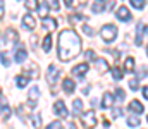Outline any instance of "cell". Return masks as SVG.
I'll list each match as a JSON object with an SVG mask.
<instances>
[{"label": "cell", "mask_w": 148, "mask_h": 129, "mask_svg": "<svg viewBox=\"0 0 148 129\" xmlns=\"http://www.w3.org/2000/svg\"><path fill=\"white\" fill-rule=\"evenodd\" d=\"M127 109H129L133 114H141V112H145L143 103H141V102H138V100H131V102H129V105H127Z\"/></svg>", "instance_id": "8"}, {"label": "cell", "mask_w": 148, "mask_h": 129, "mask_svg": "<svg viewBox=\"0 0 148 129\" xmlns=\"http://www.w3.org/2000/svg\"><path fill=\"white\" fill-rule=\"evenodd\" d=\"M48 7H50V5L47 3V0H45V2L41 3V5H40V9H38V12H40V16H41V17H47V12H48Z\"/></svg>", "instance_id": "25"}, {"label": "cell", "mask_w": 148, "mask_h": 129, "mask_svg": "<svg viewBox=\"0 0 148 129\" xmlns=\"http://www.w3.org/2000/svg\"><path fill=\"white\" fill-rule=\"evenodd\" d=\"M28 78H29V76H28L26 72H24L23 76H17V79H16V85L19 86V88H24V86L28 85Z\"/></svg>", "instance_id": "19"}, {"label": "cell", "mask_w": 148, "mask_h": 129, "mask_svg": "<svg viewBox=\"0 0 148 129\" xmlns=\"http://www.w3.org/2000/svg\"><path fill=\"white\" fill-rule=\"evenodd\" d=\"M112 76H114V79H122V71H121V67H114L112 69Z\"/></svg>", "instance_id": "27"}, {"label": "cell", "mask_w": 148, "mask_h": 129, "mask_svg": "<svg viewBox=\"0 0 148 129\" xmlns=\"http://www.w3.org/2000/svg\"><path fill=\"white\" fill-rule=\"evenodd\" d=\"M105 9V3H103V0H97L93 5H91V10L95 12V14H98V12H102Z\"/></svg>", "instance_id": "18"}, {"label": "cell", "mask_w": 148, "mask_h": 129, "mask_svg": "<svg viewBox=\"0 0 148 129\" xmlns=\"http://www.w3.org/2000/svg\"><path fill=\"white\" fill-rule=\"evenodd\" d=\"M47 129H62V122H59V121H55V122H52V124H48Z\"/></svg>", "instance_id": "31"}, {"label": "cell", "mask_w": 148, "mask_h": 129, "mask_svg": "<svg viewBox=\"0 0 148 129\" xmlns=\"http://www.w3.org/2000/svg\"><path fill=\"white\" fill-rule=\"evenodd\" d=\"M138 124H140V119H138L136 115H129V117H127V126H129V128H136Z\"/></svg>", "instance_id": "26"}, {"label": "cell", "mask_w": 148, "mask_h": 129, "mask_svg": "<svg viewBox=\"0 0 148 129\" xmlns=\"http://www.w3.org/2000/svg\"><path fill=\"white\" fill-rule=\"evenodd\" d=\"M9 64H10V62H9V59H7V55L2 53V66H3V67H9Z\"/></svg>", "instance_id": "36"}, {"label": "cell", "mask_w": 148, "mask_h": 129, "mask_svg": "<svg viewBox=\"0 0 148 129\" xmlns=\"http://www.w3.org/2000/svg\"><path fill=\"white\" fill-rule=\"evenodd\" d=\"M64 3H66L67 7H71V5H73V0H64Z\"/></svg>", "instance_id": "41"}, {"label": "cell", "mask_w": 148, "mask_h": 129, "mask_svg": "<svg viewBox=\"0 0 148 129\" xmlns=\"http://www.w3.org/2000/svg\"><path fill=\"white\" fill-rule=\"evenodd\" d=\"M97 62V67H98V71H109V64H107V60H103V59H97L95 60Z\"/></svg>", "instance_id": "20"}, {"label": "cell", "mask_w": 148, "mask_h": 129, "mask_svg": "<svg viewBox=\"0 0 148 129\" xmlns=\"http://www.w3.org/2000/svg\"><path fill=\"white\" fill-rule=\"evenodd\" d=\"M143 96H145V98H148V86H145V88H143Z\"/></svg>", "instance_id": "40"}, {"label": "cell", "mask_w": 148, "mask_h": 129, "mask_svg": "<svg viewBox=\"0 0 148 129\" xmlns=\"http://www.w3.org/2000/svg\"><path fill=\"white\" fill-rule=\"evenodd\" d=\"M131 5L136 9H143L145 7V0H131Z\"/></svg>", "instance_id": "28"}, {"label": "cell", "mask_w": 148, "mask_h": 129, "mask_svg": "<svg viewBox=\"0 0 148 129\" xmlns=\"http://www.w3.org/2000/svg\"><path fill=\"white\" fill-rule=\"evenodd\" d=\"M33 126H35V128H40V115H36V117L33 119Z\"/></svg>", "instance_id": "39"}, {"label": "cell", "mask_w": 148, "mask_h": 129, "mask_svg": "<svg viewBox=\"0 0 148 129\" xmlns=\"http://www.w3.org/2000/svg\"><path fill=\"white\" fill-rule=\"evenodd\" d=\"M43 28L45 29H55L57 28V21L52 17H43Z\"/></svg>", "instance_id": "13"}, {"label": "cell", "mask_w": 148, "mask_h": 129, "mask_svg": "<svg viewBox=\"0 0 148 129\" xmlns=\"http://www.w3.org/2000/svg\"><path fill=\"white\" fill-rule=\"evenodd\" d=\"M38 95H40V89H38L36 86L29 89V107H35V103H36Z\"/></svg>", "instance_id": "15"}, {"label": "cell", "mask_w": 148, "mask_h": 129, "mask_svg": "<svg viewBox=\"0 0 148 129\" xmlns=\"http://www.w3.org/2000/svg\"><path fill=\"white\" fill-rule=\"evenodd\" d=\"M81 119H83L84 126H88V128H93V126L97 124V117H95V112H93V110H88V112H84Z\"/></svg>", "instance_id": "6"}, {"label": "cell", "mask_w": 148, "mask_h": 129, "mask_svg": "<svg viewBox=\"0 0 148 129\" xmlns=\"http://www.w3.org/2000/svg\"><path fill=\"white\" fill-rule=\"evenodd\" d=\"M24 3H26V9H28V10H36V9H40L38 0H26Z\"/></svg>", "instance_id": "22"}, {"label": "cell", "mask_w": 148, "mask_h": 129, "mask_svg": "<svg viewBox=\"0 0 148 129\" xmlns=\"http://www.w3.org/2000/svg\"><path fill=\"white\" fill-rule=\"evenodd\" d=\"M88 69H90L88 64H79V66L73 67V74L76 76V78H81V76H84V74L88 72Z\"/></svg>", "instance_id": "11"}, {"label": "cell", "mask_w": 148, "mask_h": 129, "mask_svg": "<svg viewBox=\"0 0 148 129\" xmlns=\"http://www.w3.org/2000/svg\"><path fill=\"white\" fill-rule=\"evenodd\" d=\"M115 96H117V100H119V102H122V100L126 98V96H124V91H122L121 88H117V89H115Z\"/></svg>", "instance_id": "33"}, {"label": "cell", "mask_w": 148, "mask_h": 129, "mask_svg": "<svg viewBox=\"0 0 148 129\" xmlns=\"http://www.w3.org/2000/svg\"><path fill=\"white\" fill-rule=\"evenodd\" d=\"M115 17H117L119 21H129V19H131V12H129L127 7H119V9L115 10Z\"/></svg>", "instance_id": "7"}, {"label": "cell", "mask_w": 148, "mask_h": 129, "mask_svg": "<svg viewBox=\"0 0 148 129\" xmlns=\"http://www.w3.org/2000/svg\"><path fill=\"white\" fill-rule=\"evenodd\" d=\"M62 88L66 89V93H73L74 88H76V83H74L73 79H69V78H67V79H64V81H62Z\"/></svg>", "instance_id": "16"}, {"label": "cell", "mask_w": 148, "mask_h": 129, "mask_svg": "<svg viewBox=\"0 0 148 129\" xmlns=\"http://www.w3.org/2000/svg\"><path fill=\"white\" fill-rule=\"evenodd\" d=\"M3 45H7V46H10V45H14L16 42H19V35H17V31L16 29H12V28H7V31L3 33Z\"/></svg>", "instance_id": "3"}, {"label": "cell", "mask_w": 148, "mask_h": 129, "mask_svg": "<svg viewBox=\"0 0 148 129\" xmlns=\"http://www.w3.org/2000/svg\"><path fill=\"white\" fill-rule=\"evenodd\" d=\"M81 19H83V16H79V14H77V16H71V17H69V21H71V23H77V21H81Z\"/></svg>", "instance_id": "37"}, {"label": "cell", "mask_w": 148, "mask_h": 129, "mask_svg": "<svg viewBox=\"0 0 148 129\" xmlns=\"http://www.w3.org/2000/svg\"><path fill=\"white\" fill-rule=\"evenodd\" d=\"M60 78V69L57 67V66H50L48 67V71H47V81L50 83V85H57V79Z\"/></svg>", "instance_id": "4"}, {"label": "cell", "mask_w": 148, "mask_h": 129, "mask_svg": "<svg viewBox=\"0 0 148 129\" xmlns=\"http://www.w3.org/2000/svg\"><path fill=\"white\" fill-rule=\"evenodd\" d=\"M129 88H131L133 91H136V89H138V79H131V81H129Z\"/></svg>", "instance_id": "35"}, {"label": "cell", "mask_w": 148, "mask_h": 129, "mask_svg": "<svg viewBox=\"0 0 148 129\" xmlns=\"http://www.w3.org/2000/svg\"><path fill=\"white\" fill-rule=\"evenodd\" d=\"M9 117H10V109H9V105H5V98L2 96V121L5 122Z\"/></svg>", "instance_id": "14"}, {"label": "cell", "mask_w": 148, "mask_h": 129, "mask_svg": "<svg viewBox=\"0 0 148 129\" xmlns=\"http://www.w3.org/2000/svg\"><path fill=\"white\" fill-rule=\"evenodd\" d=\"M100 36L105 43H112L117 36V28L114 24H105L102 29H100Z\"/></svg>", "instance_id": "2"}, {"label": "cell", "mask_w": 148, "mask_h": 129, "mask_svg": "<svg viewBox=\"0 0 148 129\" xmlns=\"http://www.w3.org/2000/svg\"><path fill=\"white\" fill-rule=\"evenodd\" d=\"M47 3H48V5H50V7H52L53 10H59V7H60L57 0H47Z\"/></svg>", "instance_id": "34"}, {"label": "cell", "mask_w": 148, "mask_h": 129, "mask_svg": "<svg viewBox=\"0 0 148 129\" xmlns=\"http://www.w3.org/2000/svg\"><path fill=\"white\" fill-rule=\"evenodd\" d=\"M83 33H84V35H88V36H93V35H95V31H93L88 24H84V26H83Z\"/></svg>", "instance_id": "29"}, {"label": "cell", "mask_w": 148, "mask_h": 129, "mask_svg": "<svg viewBox=\"0 0 148 129\" xmlns=\"http://www.w3.org/2000/svg\"><path fill=\"white\" fill-rule=\"evenodd\" d=\"M124 67H126V71H127V72L134 71V59H133V57H127V59H126V62H124Z\"/></svg>", "instance_id": "23"}, {"label": "cell", "mask_w": 148, "mask_h": 129, "mask_svg": "<svg viewBox=\"0 0 148 129\" xmlns=\"http://www.w3.org/2000/svg\"><path fill=\"white\" fill-rule=\"evenodd\" d=\"M26 55H28V53H26L24 45L19 43V45H17V50H16V62H19V64L24 62V60H26Z\"/></svg>", "instance_id": "12"}, {"label": "cell", "mask_w": 148, "mask_h": 129, "mask_svg": "<svg viewBox=\"0 0 148 129\" xmlns=\"http://www.w3.org/2000/svg\"><path fill=\"white\" fill-rule=\"evenodd\" d=\"M147 121H148V117H147Z\"/></svg>", "instance_id": "43"}, {"label": "cell", "mask_w": 148, "mask_h": 129, "mask_svg": "<svg viewBox=\"0 0 148 129\" xmlns=\"http://www.w3.org/2000/svg\"><path fill=\"white\" fill-rule=\"evenodd\" d=\"M136 45H141L143 43V36H145V33H148V28L143 24V23H140L138 24V28H136Z\"/></svg>", "instance_id": "9"}, {"label": "cell", "mask_w": 148, "mask_h": 129, "mask_svg": "<svg viewBox=\"0 0 148 129\" xmlns=\"http://www.w3.org/2000/svg\"><path fill=\"white\" fill-rule=\"evenodd\" d=\"M147 74H148V67L143 66V67H140V69H138V78H145Z\"/></svg>", "instance_id": "32"}, {"label": "cell", "mask_w": 148, "mask_h": 129, "mask_svg": "<svg viewBox=\"0 0 148 129\" xmlns=\"http://www.w3.org/2000/svg\"><path fill=\"white\" fill-rule=\"evenodd\" d=\"M66 129H76V128H74V124H66Z\"/></svg>", "instance_id": "42"}, {"label": "cell", "mask_w": 148, "mask_h": 129, "mask_svg": "<svg viewBox=\"0 0 148 129\" xmlns=\"http://www.w3.org/2000/svg\"><path fill=\"white\" fill-rule=\"evenodd\" d=\"M50 48H52V36L48 35V36H45L43 38V52H50Z\"/></svg>", "instance_id": "21"}, {"label": "cell", "mask_w": 148, "mask_h": 129, "mask_svg": "<svg viewBox=\"0 0 148 129\" xmlns=\"http://www.w3.org/2000/svg\"><path fill=\"white\" fill-rule=\"evenodd\" d=\"M112 115H114V117H121V115H122V110H121V109H117V110H114V112H112Z\"/></svg>", "instance_id": "38"}, {"label": "cell", "mask_w": 148, "mask_h": 129, "mask_svg": "<svg viewBox=\"0 0 148 129\" xmlns=\"http://www.w3.org/2000/svg\"><path fill=\"white\" fill-rule=\"evenodd\" d=\"M84 57H86L88 60H97V57H95V52H93V50H86V52H84Z\"/></svg>", "instance_id": "30"}, {"label": "cell", "mask_w": 148, "mask_h": 129, "mask_svg": "<svg viewBox=\"0 0 148 129\" xmlns=\"http://www.w3.org/2000/svg\"><path fill=\"white\" fill-rule=\"evenodd\" d=\"M79 52H81V38L73 29H64L59 35V48H57L59 59L62 62H69L76 55H79Z\"/></svg>", "instance_id": "1"}, {"label": "cell", "mask_w": 148, "mask_h": 129, "mask_svg": "<svg viewBox=\"0 0 148 129\" xmlns=\"http://www.w3.org/2000/svg\"><path fill=\"white\" fill-rule=\"evenodd\" d=\"M73 109H74V114H79V112L83 110V102H81L79 98H76L73 102Z\"/></svg>", "instance_id": "24"}, {"label": "cell", "mask_w": 148, "mask_h": 129, "mask_svg": "<svg viewBox=\"0 0 148 129\" xmlns=\"http://www.w3.org/2000/svg\"><path fill=\"white\" fill-rule=\"evenodd\" d=\"M23 26H24L26 29H35V28H36V21H35V17H33L31 14H26V16L23 17Z\"/></svg>", "instance_id": "10"}, {"label": "cell", "mask_w": 148, "mask_h": 129, "mask_svg": "<svg viewBox=\"0 0 148 129\" xmlns=\"http://www.w3.org/2000/svg\"><path fill=\"white\" fill-rule=\"evenodd\" d=\"M112 103H114V96H112L110 93H105L103 95V100H102V107L103 109H110Z\"/></svg>", "instance_id": "17"}, {"label": "cell", "mask_w": 148, "mask_h": 129, "mask_svg": "<svg viewBox=\"0 0 148 129\" xmlns=\"http://www.w3.org/2000/svg\"><path fill=\"white\" fill-rule=\"evenodd\" d=\"M53 112H55V115H59V117H62V119H66V117L69 115V112H67V109H66V105H64L62 100H57V102L53 103Z\"/></svg>", "instance_id": "5"}]
</instances>
